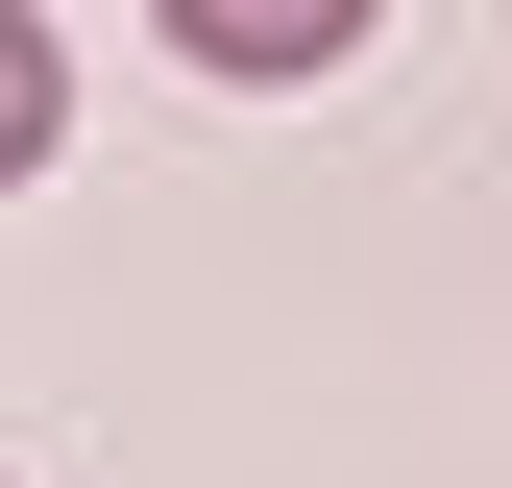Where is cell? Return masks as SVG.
<instances>
[{
    "label": "cell",
    "mask_w": 512,
    "mask_h": 488,
    "mask_svg": "<svg viewBox=\"0 0 512 488\" xmlns=\"http://www.w3.org/2000/svg\"><path fill=\"white\" fill-rule=\"evenodd\" d=\"M171 25V74H220V98H293V74H342L391 0H147Z\"/></svg>",
    "instance_id": "6da1fadb"
},
{
    "label": "cell",
    "mask_w": 512,
    "mask_h": 488,
    "mask_svg": "<svg viewBox=\"0 0 512 488\" xmlns=\"http://www.w3.org/2000/svg\"><path fill=\"white\" fill-rule=\"evenodd\" d=\"M49 147H74V49H49V25H25V0H0V196H25V171H49Z\"/></svg>",
    "instance_id": "7a4b0ae2"
}]
</instances>
